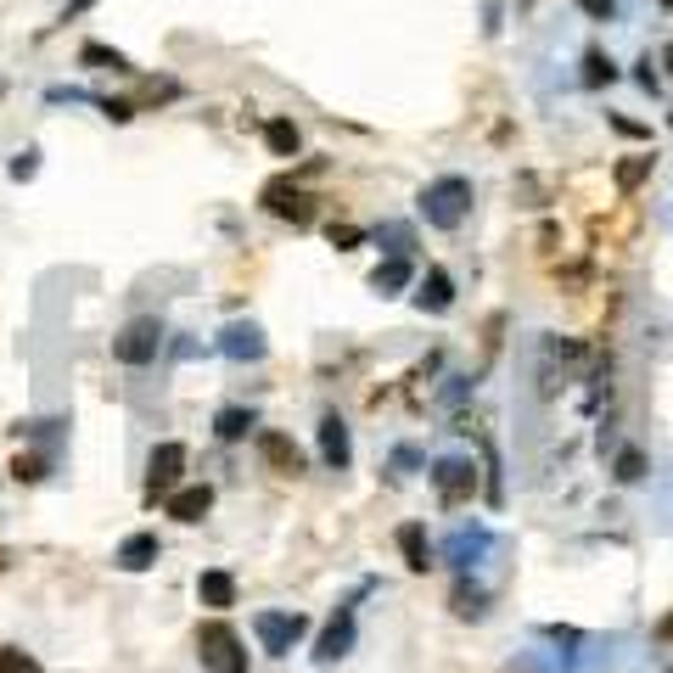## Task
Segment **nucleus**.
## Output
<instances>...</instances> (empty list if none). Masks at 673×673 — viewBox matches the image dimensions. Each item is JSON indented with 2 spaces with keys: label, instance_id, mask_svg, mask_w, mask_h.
<instances>
[{
  "label": "nucleus",
  "instance_id": "nucleus-36",
  "mask_svg": "<svg viewBox=\"0 0 673 673\" xmlns=\"http://www.w3.org/2000/svg\"><path fill=\"white\" fill-rule=\"evenodd\" d=\"M656 640H662V645H673V612H667V618L656 623Z\"/></svg>",
  "mask_w": 673,
  "mask_h": 673
},
{
  "label": "nucleus",
  "instance_id": "nucleus-35",
  "mask_svg": "<svg viewBox=\"0 0 673 673\" xmlns=\"http://www.w3.org/2000/svg\"><path fill=\"white\" fill-rule=\"evenodd\" d=\"M640 84H645V91H656V68H651V56H640V73H634Z\"/></svg>",
  "mask_w": 673,
  "mask_h": 673
},
{
  "label": "nucleus",
  "instance_id": "nucleus-30",
  "mask_svg": "<svg viewBox=\"0 0 673 673\" xmlns=\"http://www.w3.org/2000/svg\"><path fill=\"white\" fill-rule=\"evenodd\" d=\"M578 7L596 18V23H607V18H618V0H578Z\"/></svg>",
  "mask_w": 673,
  "mask_h": 673
},
{
  "label": "nucleus",
  "instance_id": "nucleus-11",
  "mask_svg": "<svg viewBox=\"0 0 673 673\" xmlns=\"http://www.w3.org/2000/svg\"><path fill=\"white\" fill-rule=\"evenodd\" d=\"M259 455H265V466L281 472V477H298V472H303V449H298L287 433H259Z\"/></svg>",
  "mask_w": 673,
  "mask_h": 673
},
{
  "label": "nucleus",
  "instance_id": "nucleus-20",
  "mask_svg": "<svg viewBox=\"0 0 673 673\" xmlns=\"http://www.w3.org/2000/svg\"><path fill=\"white\" fill-rule=\"evenodd\" d=\"M404 287H410V259H387V265H376V276H371V292L393 298V292H404Z\"/></svg>",
  "mask_w": 673,
  "mask_h": 673
},
{
  "label": "nucleus",
  "instance_id": "nucleus-21",
  "mask_svg": "<svg viewBox=\"0 0 673 673\" xmlns=\"http://www.w3.org/2000/svg\"><path fill=\"white\" fill-rule=\"evenodd\" d=\"M259 421H252V410H219V421H214V433H219V444H241Z\"/></svg>",
  "mask_w": 673,
  "mask_h": 673
},
{
  "label": "nucleus",
  "instance_id": "nucleus-29",
  "mask_svg": "<svg viewBox=\"0 0 673 673\" xmlns=\"http://www.w3.org/2000/svg\"><path fill=\"white\" fill-rule=\"evenodd\" d=\"M34 168H40V152L29 146V152H18V157H12V180H34Z\"/></svg>",
  "mask_w": 673,
  "mask_h": 673
},
{
  "label": "nucleus",
  "instance_id": "nucleus-37",
  "mask_svg": "<svg viewBox=\"0 0 673 673\" xmlns=\"http://www.w3.org/2000/svg\"><path fill=\"white\" fill-rule=\"evenodd\" d=\"M662 7H673V0H662Z\"/></svg>",
  "mask_w": 673,
  "mask_h": 673
},
{
  "label": "nucleus",
  "instance_id": "nucleus-22",
  "mask_svg": "<svg viewBox=\"0 0 673 673\" xmlns=\"http://www.w3.org/2000/svg\"><path fill=\"white\" fill-rule=\"evenodd\" d=\"M455 612H460V618H483V612H488V596H483L477 583L460 578V583H455Z\"/></svg>",
  "mask_w": 673,
  "mask_h": 673
},
{
  "label": "nucleus",
  "instance_id": "nucleus-8",
  "mask_svg": "<svg viewBox=\"0 0 673 673\" xmlns=\"http://www.w3.org/2000/svg\"><path fill=\"white\" fill-rule=\"evenodd\" d=\"M219 354L236 360V365H252V360H265V331L252 325V320H236L219 331Z\"/></svg>",
  "mask_w": 673,
  "mask_h": 673
},
{
  "label": "nucleus",
  "instance_id": "nucleus-16",
  "mask_svg": "<svg viewBox=\"0 0 673 673\" xmlns=\"http://www.w3.org/2000/svg\"><path fill=\"white\" fill-rule=\"evenodd\" d=\"M398 556H404V567H410V572H427V567H433L427 528H421V522H404V528H398Z\"/></svg>",
  "mask_w": 673,
  "mask_h": 673
},
{
  "label": "nucleus",
  "instance_id": "nucleus-1",
  "mask_svg": "<svg viewBox=\"0 0 673 673\" xmlns=\"http://www.w3.org/2000/svg\"><path fill=\"white\" fill-rule=\"evenodd\" d=\"M472 214V180L466 175H444L433 180L427 191H421V219H427L433 230H460Z\"/></svg>",
  "mask_w": 673,
  "mask_h": 673
},
{
  "label": "nucleus",
  "instance_id": "nucleus-14",
  "mask_svg": "<svg viewBox=\"0 0 673 673\" xmlns=\"http://www.w3.org/2000/svg\"><path fill=\"white\" fill-rule=\"evenodd\" d=\"M488 545H494V534H488V528H460V534L444 545V556L466 572V567H477V561L488 556Z\"/></svg>",
  "mask_w": 673,
  "mask_h": 673
},
{
  "label": "nucleus",
  "instance_id": "nucleus-12",
  "mask_svg": "<svg viewBox=\"0 0 673 673\" xmlns=\"http://www.w3.org/2000/svg\"><path fill=\"white\" fill-rule=\"evenodd\" d=\"M197 601H203L208 612H230V607H236V578H230L225 567H208V572L197 578Z\"/></svg>",
  "mask_w": 673,
  "mask_h": 673
},
{
  "label": "nucleus",
  "instance_id": "nucleus-9",
  "mask_svg": "<svg viewBox=\"0 0 673 673\" xmlns=\"http://www.w3.org/2000/svg\"><path fill=\"white\" fill-rule=\"evenodd\" d=\"M354 651V607H336V618L325 623L320 645H314V662H336V656H349Z\"/></svg>",
  "mask_w": 673,
  "mask_h": 673
},
{
  "label": "nucleus",
  "instance_id": "nucleus-4",
  "mask_svg": "<svg viewBox=\"0 0 673 673\" xmlns=\"http://www.w3.org/2000/svg\"><path fill=\"white\" fill-rule=\"evenodd\" d=\"M180 472H186V444H157L152 460H146V499H168L180 488Z\"/></svg>",
  "mask_w": 673,
  "mask_h": 673
},
{
  "label": "nucleus",
  "instance_id": "nucleus-23",
  "mask_svg": "<svg viewBox=\"0 0 673 673\" xmlns=\"http://www.w3.org/2000/svg\"><path fill=\"white\" fill-rule=\"evenodd\" d=\"M612 79H618L612 56H601V51H589V56H583V84H589V91H601V84H612Z\"/></svg>",
  "mask_w": 673,
  "mask_h": 673
},
{
  "label": "nucleus",
  "instance_id": "nucleus-34",
  "mask_svg": "<svg viewBox=\"0 0 673 673\" xmlns=\"http://www.w3.org/2000/svg\"><path fill=\"white\" fill-rule=\"evenodd\" d=\"M415 460H421V455H415V449H398V455H393V477H404V472H410V466H415Z\"/></svg>",
  "mask_w": 673,
  "mask_h": 673
},
{
  "label": "nucleus",
  "instance_id": "nucleus-2",
  "mask_svg": "<svg viewBox=\"0 0 673 673\" xmlns=\"http://www.w3.org/2000/svg\"><path fill=\"white\" fill-rule=\"evenodd\" d=\"M197 656L208 673H247V651H241V634L230 623H203L197 629Z\"/></svg>",
  "mask_w": 673,
  "mask_h": 673
},
{
  "label": "nucleus",
  "instance_id": "nucleus-28",
  "mask_svg": "<svg viewBox=\"0 0 673 673\" xmlns=\"http://www.w3.org/2000/svg\"><path fill=\"white\" fill-rule=\"evenodd\" d=\"M376 241H387V259H404V252H410V230L404 225H387Z\"/></svg>",
  "mask_w": 673,
  "mask_h": 673
},
{
  "label": "nucleus",
  "instance_id": "nucleus-13",
  "mask_svg": "<svg viewBox=\"0 0 673 673\" xmlns=\"http://www.w3.org/2000/svg\"><path fill=\"white\" fill-rule=\"evenodd\" d=\"M208 505H214V488H208V483H191V488H175V494H168V517H175V522H203Z\"/></svg>",
  "mask_w": 673,
  "mask_h": 673
},
{
  "label": "nucleus",
  "instance_id": "nucleus-27",
  "mask_svg": "<svg viewBox=\"0 0 673 673\" xmlns=\"http://www.w3.org/2000/svg\"><path fill=\"white\" fill-rule=\"evenodd\" d=\"M84 62H102V68H113V73H130V56H118V51H107V45H84Z\"/></svg>",
  "mask_w": 673,
  "mask_h": 673
},
{
  "label": "nucleus",
  "instance_id": "nucleus-18",
  "mask_svg": "<svg viewBox=\"0 0 673 673\" xmlns=\"http://www.w3.org/2000/svg\"><path fill=\"white\" fill-rule=\"evenodd\" d=\"M265 146H270L276 157H298L303 135H298V124H292V118H270V124H265Z\"/></svg>",
  "mask_w": 673,
  "mask_h": 673
},
{
  "label": "nucleus",
  "instance_id": "nucleus-3",
  "mask_svg": "<svg viewBox=\"0 0 673 673\" xmlns=\"http://www.w3.org/2000/svg\"><path fill=\"white\" fill-rule=\"evenodd\" d=\"M157 354H163V320L157 314H141V320H130L113 336V360L118 365H152Z\"/></svg>",
  "mask_w": 673,
  "mask_h": 673
},
{
  "label": "nucleus",
  "instance_id": "nucleus-24",
  "mask_svg": "<svg viewBox=\"0 0 673 673\" xmlns=\"http://www.w3.org/2000/svg\"><path fill=\"white\" fill-rule=\"evenodd\" d=\"M0 673H45L29 651H18V645H0Z\"/></svg>",
  "mask_w": 673,
  "mask_h": 673
},
{
  "label": "nucleus",
  "instance_id": "nucleus-15",
  "mask_svg": "<svg viewBox=\"0 0 673 673\" xmlns=\"http://www.w3.org/2000/svg\"><path fill=\"white\" fill-rule=\"evenodd\" d=\"M449 303H455V281H449V270H427V276H421V287H415V309L444 314Z\"/></svg>",
  "mask_w": 673,
  "mask_h": 673
},
{
  "label": "nucleus",
  "instance_id": "nucleus-26",
  "mask_svg": "<svg viewBox=\"0 0 673 673\" xmlns=\"http://www.w3.org/2000/svg\"><path fill=\"white\" fill-rule=\"evenodd\" d=\"M645 477V455L640 449H623L618 455V483H640Z\"/></svg>",
  "mask_w": 673,
  "mask_h": 673
},
{
  "label": "nucleus",
  "instance_id": "nucleus-7",
  "mask_svg": "<svg viewBox=\"0 0 673 673\" xmlns=\"http://www.w3.org/2000/svg\"><path fill=\"white\" fill-rule=\"evenodd\" d=\"M433 488H438L444 505H466V499L477 494V466H472L466 455H444V460L433 466Z\"/></svg>",
  "mask_w": 673,
  "mask_h": 673
},
{
  "label": "nucleus",
  "instance_id": "nucleus-32",
  "mask_svg": "<svg viewBox=\"0 0 673 673\" xmlns=\"http://www.w3.org/2000/svg\"><path fill=\"white\" fill-rule=\"evenodd\" d=\"M331 247H360V230L354 225H331Z\"/></svg>",
  "mask_w": 673,
  "mask_h": 673
},
{
  "label": "nucleus",
  "instance_id": "nucleus-33",
  "mask_svg": "<svg viewBox=\"0 0 673 673\" xmlns=\"http://www.w3.org/2000/svg\"><path fill=\"white\" fill-rule=\"evenodd\" d=\"M612 130H618V135H651L645 124H634V118H618V113H612Z\"/></svg>",
  "mask_w": 673,
  "mask_h": 673
},
{
  "label": "nucleus",
  "instance_id": "nucleus-5",
  "mask_svg": "<svg viewBox=\"0 0 673 673\" xmlns=\"http://www.w3.org/2000/svg\"><path fill=\"white\" fill-rule=\"evenodd\" d=\"M252 629H259V645H265L270 656H287V651L309 634V618H303V612H259V618H252Z\"/></svg>",
  "mask_w": 673,
  "mask_h": 673
},
{
  "label": "nucleus",
  "instance_id": "nucleus-25",
  "mask_svg": "<svg viewBox=\"0 0 673 673\" xmlns=\"http://www.w3.org/2000/svg\"><path fill=\"white\" fill-rule=\"evenodd\" d=\"M45 472H51L45 455H18V460H12V477H18V483H40Z\"/></svg>",
  "mask_w": 673,
  "mask_h": 673
},
{
  "label": "nucleus",
  "instance_id": "nucleus-19",
  "mask_svg": "<svg viewBox=\"0 0 673 673\" xmlns=\"http://www.w3.org/2000/svg\"><path fill=\"white\" fill-rule=\"evenodd\" d=\"M651 168H656V157L640 152V157H623V163H618V175H612V180H618V191H640V186L651 180Z\"/></svg>",
  "mask_w": 673,
  "mask_h": 673
},
{
  "label": "nucleus",
  "instance_id": "nucleus-31",
  "mask_svg": "<svg viewBox=\"0 0 673 673\" xmlns=\"http://www.w3.org/2000/svg\"><path fill=\"white\" fill-rule=\"evenodd\" d=\"M102 113H107L113 124H130V118H135V102H102Z\"/></svg>",
  "mask_w": 673,
  "mask_h": 673
},
{
  "label": "nucleus",
  "instance_id": "nucleus-17",
  "mask_svg": "<svg viewBox=\"0 0 673 673\" xmlns=\"http://www.w3.org/2000/svg\"><path fill=\"white\" fill-rule=\"evenodd\" d=\"M124 572H146L152 561H157V534H130L124 545H118V556H113Z\"/></svg>",
  "mask_w": 673,
  "mask_h": 673
},
{
  "label": "nucleus",
  "instance_id": "nucleus-6",
  "mask_svg": "<svg viewBox=\"0 0 673 673\" xmlns=\"http://www.w3.org/2000/svg\"><path fill=\"white\" fill-rule=\"evenodd\" d=\"M259 203H265V208H270L276 219H292V225H309V219H314V197H309V191H303V186H298L292 175L270 180Z\"/></svg>",
  "mask_w": 673,
  "mask_h": 673
},
{
  "label": "nucleus",
  "instance_id": "nucleus-10",
  "mask_svg": "<svg viewBox=\"0 0 673 673\" xmlns=\"http://www.w3.org/2000/svg\"><path fill=\"white\" fill-rule=\"evenodd\" d=\"M320 455L331 472H349L354 460V444H349V427H343V415H320Z\"/></svg>",
  "mask_w": 673,
  "mask_h": 673
}]
</instances>
